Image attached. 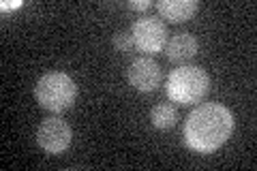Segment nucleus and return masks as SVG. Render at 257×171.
<instances>
[{
    "label": "nucleus",
    "instance_id": "nucleus-10",
    "mask_svg": "<svg viewBox=\"0 0 257 171\" xmlns=\"http://www.w3.org/2000/svg\"><path fill=\"white\" fill-rule=\"evenodd\" d=\"M111 43H114V47L118 52L122 54H128L135 50V43H133V37H131V30H118L114 39H111Z\"/></svg>",
    "mask_w": 257,
    "mask_h": 171
},
{
    "label": "nucleus",
    "instance_id": "nucleus-5",
    "mask_svg": "<svg viewBox=\"0 0 257 171\" xmlns=\"http://www.w3.org/2000/svg\"><path fill=\"white\" fill-rule=\"evenodd\" d=\"M71 126L62 118H45L37 128V143L47 154H62L71 145Z\"/></svg>",
    "mask_w": 257,
    "mask_h": 171
},
{
    "label": "nucleus",
    "instance_id": "nucleus-6",
    "mask_svg": "<svg viewBox=\"0 0 257 171\" xmlns=\"http://www.w3.org/2000/svg\"><path fill=\"white\" fill-rule=\"evenodd\" d=\"M126 79L138 92H155L163 81V73L152 58H138L128 64Z\"/></svg>",
    "mask_w": 257,
    "mask_h": 171
},
{
    "label": "nucleus",
    "instance_id": "nucleus-7",
    "mask_svg": "<svg viewBox=\"0 0 257 171\" xmlns=\"http://www.w3.org/2000/svg\"><path fill=\"white\" fill-rule=\"evenodd\" d=\"M197 50H199V43L191 32H178V35H174L172 39H167V43L163 47L167 60H172V62L191 60L193 56L197 54Z\"/></svg>",
    "mask_w": 257,
    "mask_h": 171
},
{
    "label": "nucleus",
    "instance_id": "nucleus-8",
    "mask_svg": "<svg viewBox=\"0 0 257 171\" xmlns=\"http://www.w3.org/2000/svg\"><path fill=\"white\" fill-rule=\"evenodd\" d=\"M197 0H159L157 11L167 22H187L197 13Z\"/></svg>",
    "mask_w": 257,
    "mask_h": 171
},
{
    "label": "nucleus",
    "instance_id": "nucleus-12",
    "mask_svg": "<svg viewBox=\"0 0 257 171\" xmlns=\"http://www.w3.org/2000/svg\"><path fill=\"white\" fill-rule=\"evenodd\" d=\"M15 7H22V3H5L3 9H15Z\"/></svg>",
    "mask_w": 257,
    "mask_h": 171
},
{
    "label": "nucleus",
    "instance_id": "nucleus-9",
    "mask_svg": "<svg viewBox=\"0 0 257 171\" xmlns=\"http://www.w3.org/2000/svg\"><path fill=\"white\" fill-rule=\"evenodd\" d=\"M150 122H152V126L161 128V131H170V128L176 126V122H178V111H176L172 103H159L150 111Z\"/></svg>",
    "mask_w": 257,
    "mask_h": 171
},
{
    "label": "nucleus",
    "instance_id": "nucleus-4",
    "mask_svg": "<svg viewBox=\"0 0 257 171\" xmlns=\"http://www.w3.org/2000/svg\"><path fill=\"white\" fill-rule=\"evenodd\" d=\"M131 37L140 52L159 54L167 43V26L161 18H140L133 22Z\"/></svg>",
    "mask_w": 257,
    "mask_h": 171
},
{
    "label": "nucleus",
    "instance_id": "nucleus-2",
    "mask_svg": "<svg viewBox=\"0 0 257 171\" xmlns=\"http://www.w3.org/2000/svg\"><path fill=\"white\" fill-rule=\"evenodd\" d=\"M210 90V77L208 73L197 67V64H180L174 69L165 81V92L167 99L178 105H195L204 99Z\"/></svg>",
    "mask_w": 257,
    "mask_h": 171
},
{
    "label": "nucleus",
    "instance_id": "nucleus-3",
    "mask_svg": "<svg viewBox=\"0 0 257 171\" xmlns=\"http://www.w3.org/2000/svg\"><path fill=\"white\" fill-rule=\"evenodd\" d=\"M35 96L43 109L54 113L67 111L77 99V86L67 73H45L35 86Z\"/></svg>",
    "mask_w": 257,
    "mask_h": 171
},
{
    "label": "nucleus",
    "instance_id": "nucleus-1",
    "mask_svg": "<svg viewBox=\"0 0 257 171\" xmlns=\"http://www.w3.org/2000/svg\"><path fill=\"white\" fill-rule=\"evenodd\" d=\"M236 118L221 103H204L193 109L184 120L182 137L187 148L197 154L216 152L231 137Z\"/></svg>",
    "mask_w": 257,
    "mask_h": 171
},
{
    "label": "nucleus",
    "instance_id": "nucleus-11",
    "mask_svg": "<svg viewBox=\"0 0 257 171\" xmlns=\"http://www.w3.org/2000/svg\"><path fill=\"white\" fill-rule=\"evenodd\" d=\"M150 7H152L150 0H133V3H128V9H133V11H146Z\"/></svg>",
    "mask_w": 257,
    "mask_h": 171
}]
</instances>
